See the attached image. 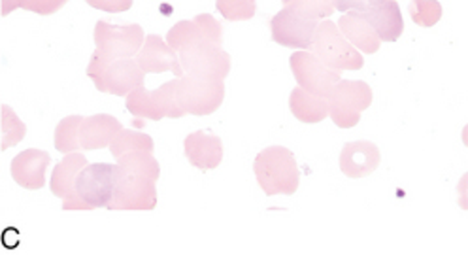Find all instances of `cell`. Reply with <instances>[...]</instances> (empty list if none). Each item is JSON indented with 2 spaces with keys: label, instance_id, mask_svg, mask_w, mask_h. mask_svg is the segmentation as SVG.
<instances>
[{
  "label": "cell",
  "instance_id": "6da1fadb",
  "mask_svg": "<svg viewBox=\"0 0 468 255\" xmlns=\"http://www.w3.org/2000/svg\"><path fill=\"white\" fill-rule=\"evenodd\" d=\"M159 161L150 152H131L117 159L113 197L106 210H144L157 207Z\"/></svg>",
  "mask_w": 468,
  "mask_h": 255
},
{
  "label": "cell",
  "instance_id": "7a4b0ae2",
  "mask_svg": "<svg viewBox=\"0 0 468 255\" xmlns=\"http://www.w3.org/2000/svg\"><path fill=\"white\" fill-rule=\"evenodd\" d=\"M253 173L265 195H295L301 184V170L295 155L283 146L262 150L253 161Z\"/></svg>",
  "mask_w": 468,
  "mask_h": 255
},
{
  "label": "cell",
  "instance_id": "3957f363",
  "mask_svg": "<svg viewBox=\"0 0 468 255\" xmlns=\"http://www.w3.org/2000/svg\"><path fill=\"white\" fill-rule=\"evenodd\" d=\"M178 57L186 74L225 80L230 72V55L223 49V44L204 33L200 25L182 44Z\"/></svg>",
  "mask_w": 468,
  "mask_h": 255
},
{
  "label": "cell",
  "instance_id": "277c9868",
  "mask_svg": "<svg viewBox=\"0 0 468 255\" xmlns=\"http://www.w3.org/2000/svg\"><path fill=\"white\" fill-rule=\"evenodd\" d=\"M145 72L140 69L133 57H123V59H104L97 51H93L90 67H87V76L95 83V88L101 93L127 97L131 91L144 85Z\"/></svg>",
  "mask_w": 468,
  "mask_h": 255
},
{
  "label": "cell",
  "instance_id": "5b68a950",
  "mask_svg": "<svg viewBox=\"0 0 468 255\" xmlns=\"http://www.w3.org/2000/svg\"><path fill=\"white\" fill-rule=\"evenodd\" d=\"M174 99L184 116H210L223 104L225 81L221 78L184 74L174 80Z\"/></svg>",
  "mask_w": 468,
  "mask_h": 255
},
{
  "label": "cell",
  "instance_id": "8992f818",
  "mask_svg": "<svg viewBox=\"0 0 468 255\" xmlns=\"http://www.w3.org/2000/svg\"><path fill=\"white\" fill-rule=\"evenodd\" d=\"M115 187V165L93 163L80 170L76 178V193L70 203L63 205L65 210H95L108 208Z\"/></svg>",
  "mask_w": 468,
  "mask_h": 255
},
{
  "label": "cell",
  "instance_id": "52a82bcc",
  "mask_svg": "<svg viewBox=\"0 0 468 255\" xmlns=\"http://www.w3.org/2000/svg\"><path fill=\"white\" fill-rule=\"evenodd\" d=\"M310 51L333 70H361L365 65L363 53L351 46L336 23L329 19L317 25Z\"/></svg>",
  "mask_w": 468,
  "mask_h": 255
},
{
  "label": "cell",
  "instance_id": "ba28073f",
  "mask_svg": "<svg viewBox=\"0 0 468 255\" xmlns=\"http://www.w3.org/2000/svg\"><path fill=\"white\" fill-rule=\"evenodd\" d=\"M329 116L338 129L359 125L361 113L372 104V90L361 80H340L327 95Z\"/></svg>",
  "mask_w": 468,
  "mask_h": 255
},
{
  "label": "cell",
  "instance_id": "9c48e42d",
  "mask_svg": "<svg viewBox=\"0 0 468 255\" xmlns=\"http://www.w3.org/2000/svg\"><path fill=\"white\" fill-rule=\"evenodd\" d=\"M144 28L136 23L112 25L102 19L95 25V51L110 61L123 59V57H136L144 46Z\"/></svg>",
  "mask_w": 468,
  "mask_h": 255
},
{
  "label": "cell",
  "instance_id": "30bf717a",
  "mask_svg": "<svg viewBox=\"0 0 468 255\" xmlns=\"http://www.w3.org/2000/svg\"><path fill=\"white\" fill-rule=\"evenodd\" d=\"M317 25H319V19L292 6H283L271 19V35L278 46L310 49Z\"/></svg>",
  "mask_w": 468,
  "mask_h": 255
},
{
  "label": "cell",
  "instance_id": "8fae6325",
  "mask_svg": "<svg viewBox=\"0 0 468 255\" xmlns=\"http://www.w3.org/2000/svg\"><path fill=\"white\" fill-rule=\"evenodd\" d=\"M292 76H295L299 88L308 93L327 97L331 90L340 81V70H333L312 51H297L289 59Z\"/></svg>",
  "mask_w": 468,
  "mask_h": 255
},
{
  "label": "cell",
  "instance_id": "7c38bea8",
  "mask_svg": "<svg viewBox=\"0 0 468 255\" xmlns=\"http://www.w3.org/2000/svg\"><path fill=\"white\" fill-rule=\"evenodd\" d=\"M136 63L144 72H152V74L172 72L178 78L186 74L178 53H176L159 35L145 37L142 49L136 53Z\"/></svg>",
  "mask_w": 468,
  "mask_h": 255
},
{
  "label": "cell",
  "instance_id": "4fadbf2b",
  "mask_svg": "<svg viewBox=\"0 0 468 255\" xmlns=\"http://www.w3.org/2000/svg\"><path fill=\"white\" fill-rule=\"evenodd\" d=\"M382 161V154L374 142L357 140L347 142L340 154V170L347 178H365L372 175Z\"/></svg>",
  "mask_w": 468,
  "mask_h": 255
},
{
  "label": "cell",
  "instance_id": "5bb4252c",
  "mask_svg": "<svg viewBox=\"0 0 468 255\" xmlns=\"http://www.w3.org/2000/svg\"><path fill=\"white\" fill-rule=\"evenodd\" d=\"M51 163V155L44 150L28 148L14 157L12 178L23 189H42L46 186V168Z\"/></svg>",
  "mask_w": 468,
  "mask_h": 255
},
{
  "label": "cell",
  "instance_id": "9a60e30c",
  "mask_svg": "<svg viewBox=\"0 0 468 255\" xmlns=\"http://www.w3.org/2000/svg\"><path fill=\"white\" fill-rule=\"evenodd\" d=\"M184 150L187 161L198 170H214L223 161V142L214 133H191L184 142Z\"/></svg>",
  "mask_w": 468,
  "mask_h": 255
},
{
  "label": "cell",
  "instance_id": "2e32d148",
  "mask_svg": "<svg viewBox=\"0 0 468 255\" xmlns=\"http://www.w3.org/2000/svg\"><path fill=\"white\" fill-rule=\"evenodd\" d=\"M336 27L340 28V33L351 46L367 55H372L379 48H382V40L378 38L376 31L367 21L363 12H357V10L344 12V16H340Z\"/></svg>",
  "mask_w": 468,
  "mask_h": 255
},
{
  "label": "cell",
  "instance_id": "e0dca14e",
  "mask_svg": "<svg viewBox=\"0 0 468 255\" xmlns=\"http://www.w3.org/2000/svg\"><path fill=\"white\" fill-rule=\"evenodd\" d=\"M363 16L372 25L382 42H397L404 31V21L397 0H384L363 10Z\"/></svg>",
  "mask_w": 468,
  "mask_h": 255
},
{
  "label": "cell",
  "instance_id": "ac0fdd59",
  "mask_svg": "<svg viewBox=\"0 0 468 255\" xmlns=\"http://www.w3.org/2000/svg\"><path fill=\"white\" fill-rule=\"evenodd\" d=\"M85 155L72 152V154H65V159L58 161L57 166L53 168L51 173V182H49V189L55 197L63 198V205L70 203L76 193V178L80 175V170L83 166H87Z\"/></svg>",
  "mask_w": 468,
  "mask_h": 255
},
{
  "label": "cell",
  "instance_id": "d6986e66",
  "mask_svg": "<svg viewBox=\"0 0 468 255\" xmlns=\"http://www.w3.org/2000/svg\"><path fill=\"white\" fill-rule=\"evenodd\" d=\"M122 129V122H117L108 113H95L91 118H83L81 150H104Z\"/></svg>",
  "mask_w": 468,
  "mask_h": 255
},
{
  "label": "cell",
  "instance_id": "ffe728a7",
  "mask_svg": "<svg viewBox=\"0 0 468 255\" xmlns=\"http://www.w3.org/2000/svg\"><path fill=\"white\" fill-rule=\"evenodd\" d=\"M291 113L303 123H319L329 116L327 97L308 93L303 88H295L289 97Z\"/></svg>",
  "mask_w": 468,
  "mask_h": 255
},
{
  "label": "cell",
  "instance_id": "44dd1931",
  "mask_svg": "<svg viewBox=\"0 0 468 255\" xmlns=\"http://www.w3.org/2000/svg\"><path fill=\"white\" fill-rule=\"evenodd\" d=\"M125 106L127 110L133 113V116L136 120H152V122H161L165 120V112L155 97L154 91H148L144 88H136L134 91H131L127 95V101H125Z\"/></svg>",
  "mask_w": 468,
  "mask_h": 255
},
{
  "label": "cell",
  "instance_id": "7402d4cb",
  "mask_svg": "<svg viewBox=\"0 0 468 255\" xmlns=\"http://www.w3.org/2000/svg\"><path fill=\"white\" fill-rule=\"evenodd\" d=\"M154 150H155V142L152 136L142 134L138 131H129V129H122L120 133H117V136L112 140V144H110V154L115 159H120L122 155L131 154V152L154 154Z\"/></svg>",
  "mask_w": 468,
  "mask_h": 255
},
{
  "label": "cell",
  "instance_id": "603a6c76",
  "mask_svg": "<svg viewBox=\"0 0 468 255\" xmlns=\"http://www.w3.org/2000/svg\"><path fill=\"white\" fill-rule=\"evenodd\" d=\"M81 116H69L55 127V150L61 154H72L81 150Z\"/></svg>",
  "mask_w": 468,
  "mask_h": 255
},
{
  "label": "cell",
  "instance_id": "cb8c5ba5",
  "mask_svg": "<svg viewBox=\"0 0 468 255\" xmlns=\"http://www.w3.org/2000/svg\"><path fill=\"white\" fill-rule=\"evenodd\" d=\"M69 0H3V16H10V12L23 8L38 16H53L61 10Z\"/></svg>",
  "mask_w": 468,
  "mask_h": 255
},
{
  "label": "cell",
  "instance_id": "d4e9b609",
  "mask_svg": "<svg viewBox=\"0 0 468 255\" xmlns=\"http://www.w3.org/2000/svg\"><path fill=\"white\" fill-rule=\"evenodd\" d=\"M408 14L420 27H434L442 19V6L438 0H412L408 6Z\"/></svg>",
  "mask_w": 468,
  "mask_h": 255
},
{
  "label": "cell",
  "instance_id": "484cf974",
  "mask_svg": "<svg viewBox=\"0 0 468 255\" xmlns=\"http://www.w3.org/2000/svg\"><path fill=\"white\" fill-rule=\"evenodd\" d=\"M216 8L227 21H250L257 12V0H216Z\"/></svg>",
  "mask_w": 468,
  "mask_h": 255
},
{
  "label": "cell",
  "instance_id": "4316f807",
  "mask_svg": "<svg viewBox=\"0 0 468 255\" xmlns=\"http://www.w3.org/2000/svg\"><path fill=\"white\" fill-rule=\"evenodd\" d=\"M27 127L25 123L16 116V112L10 106H3V146L0 150L6 152L10 146L19 144L25 138Z\"/></svg>",
  "mask_w": 468,
  "mask_h": 255
},
{
  "label": "cell",
  "instance_id": "83f0119b",
  "mask_svg": "<svg viewBox=\"0 0 468 255\" xmlns=\"http://www.w3.org/2000/svg\"><path fill=\"white\" fill-rule=\"evenodd\" d=\"M282 3L283 6H292L315 19H327L336 10L335 0H282Z\"/></svg>",
  "mask_w": 468,
  "mask_h": 255
},
{
  "label": "cell",
  "instance_id": "f1b7e54d",
  "mask_svg": "<svg viewBox=\"0 0 468 255\" xmlns=\"http://www.w3.org/2000/svg\"><path fill=\"white\" fill-rule=\"evenodd\" d=\"M85 3L108 14H122L133 8L134 0H85Z\"/></svg>",
  "mask_w": 468,
  "mask_h": 255
},
{
  "label": "cell",
  "instance_id": "f546056e",
  "mask_svg": "<svg viewBox=\"0 0 468 255\" xmlns=\"http://www.w3.org/2000/svg\"><path fill=\"white\" fill-rule=\"evenodd\" d=\"M378 3H384V0H335V8L338 12H349V10H357V12H363L367 10L368 6L372 5H378Z\"/></svg>",
  "mask_w": 468,
  "mask_h": 255
}]
</instances>
